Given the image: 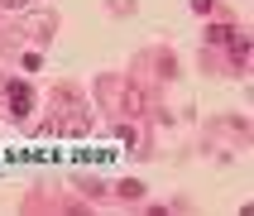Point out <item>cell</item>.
Listing matches in <instances>:
<instances>
[{
  "label": "cell",
  "instance_id": "obj_7",
  "mask_svg": "<svg viewBox=\"0 0 254 216\" xmlns=\"http://www.w3.org/2000/svg\"><path fill=\"white\" fill-rule=\"evenodd\" d=\"M192 10L197 14H216V0H192Z\"/></svg>",
  "mask_w": 254,
  "mask_h": 216
},
{
  "label": "cell",
  "instance_id": "obj_9",
  "mask_svg": "<svg viewBox=\"0 0 254 216\" xmlns=\"http://www.w3.org/2000/svg\"><path fill=\"white\" fill-rule=\"evenodd\" d=\"M5 10H29V0H0Z\"/></svg>",
  "mask_w": 254,
  "mask_h": 216
},
{
  "label": "cell",
  "instance_id": "obj_8",
  "mask_svg": "<svg viewBox=\"0 0 254 216\" xmlns=\"http://www.w3.org/2000/svg\"><path fill=\"white\" fill-rule=\"evenodd\" d=\"M111 10L115 14H129V10H134V0H111Z\"/></svg>",
  "mask_w": 254,
  "mask_h": 216
},
{
  "label": "cell",
  "instance_id": "obj_5",
  "mask_svg": "<svg viewBox=\"0 0 254 216\" xmlns=\"http://www.w3.org/2000/svg\"><path fill=\"white\" fill-rule=\"evenodd\" d=\"M120 197H125V202H139V197H144V183H134V178L120 183Z\"/></svg>",
  "mask_w": 254,
  "mask_h": 216
},
{
  "label": "cell",
  "instance_id": "obj_1",
  "mask_svg": "<svg viewBox=\"0 0 254 216\" xmlns=\"http://www.w3.org/2000/svg\"><path fill=\"white\" fill-rule=\"evenodd\" d=\"M5 101H10V115H19V120L34 111V91L24 82H5Z\"/></svg>",
  "mask_w": 254,
  "mask_h": 216
},
{
  "label": "cell",
  "instance_id": "obj_2",
  "mask_svg": "<svg viewBox=\"0 0 254 216\" xmlns=\"http://www.w3.org/2000/svg\"><path fill=\"white\" fill-rule=\"evenodd\" d=\"M24 29H29V34H34L39 43H48V39L58 34V19H53V14H34V19H29Z\"/></svg>",
  "mask_w": 254,
  "mask_h": 216
},
{
  "label": "cell",
  "instance_id": "obj_3",
  "mask_svg": "<svg viewBox=\"0 0 254 216\" xmlns=\"http://www.w3.org/2000/svg\"><path fill=\"white\" fill-rule=\"evenodd\" d=\"M226 53H230V63H235V68H245V63H250V39H245L240 29H235V34H230V43H226Z\"/></svg>",
  "mask_w": 254,
  "mask_h": 216
},
{
  "label": "cell",
  "instance_id": "obj_6",
  "mask_svg": "<svg viewBox=\"0 0 254 216\" xmlns=\"http://www.w3.org/2000/svg\"><path fill=\"white\" fill-rule=\"evenodd\" d=\"M19 63H24V72H39V68H43V53H24Z\"/></svg>",
  "mask_w": 254,
  "mask_h": 216
},
{
  "label": "cell",
  "instance_id": "obj_4",
  "mask_svg": "<svg viewBox=\"0 0 254 216\" xmlns=\"http://www.w3.org/2000/svg\"><path fill=\"white\" fill-rule=\"evenodd\" d=\"M230 34H235V24H211V34H206V39H211L216 48H226V43H230Z\"/></svg>",
  "mask_w": 254,
  "mask_h": 216
}]
</instances>
